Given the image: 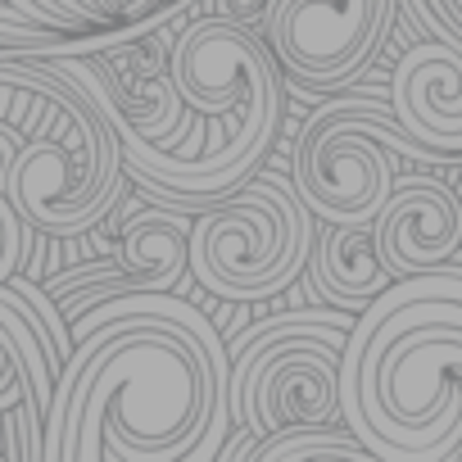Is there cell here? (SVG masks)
Returning a JSON list of instances; mask_svg holds the SVG:
<instances>
[{
    "instance_id": "ba28073f",
    "label": "cell",
    "mask_w": 462,
    "mask_h": 462,
    "mask_svg": "<svg viewBox=\"0 0 462 462\" xmlns=\"http://www.w3.org/2000/svg\"><path fill=\"white\" fill-rule=\"evenodd\" d=\"M390 109L435 159H462V42L426 37L390 78Z\"/></svg>"
},
{
    "instance_id": "7c38bea8",
    "label": "cell",
    "mask_w": 462,
    "mask_h": 462,
    "mask_svg": "<svg viewBox=\"0 0 462 462\" xmlns=\"http://www.w3.org/2000/svg\"><path fill=\"white\" fill-rule=\"evenodd\" d=\"M259 462H313V457H345V462H376V453L345 426V421H318V426H286L250 448Z\"/></svg>"
},
{
    "instance_id": "5bb4252c",
    "label": "cell",
    "mask_w": 462,
    "mask_h": 462,
    "mask_svg": "<svg viewBox=\"0 0 462 462\" xmlns=\"http://www.w3.org/2000/svg\"><path fill=\"white\" fill-rule=\"evenodd\" d=\"M73 32L46 28L37 19H28L19 5L0 0V51H69Z\"/></svg>"
},
{
    "instance_id": "7a4b0ae2",
    "label": "cell",
    "mask_w": 462,
    "mask_h": 462,
    "mask_svg": "<svg viewBox=\"0 0 462 462\" xmlns=\"http://www.w3.org/2000/svg\"><path fill=\"white\" fill-rule=\"evenodd\" d=\"M0 82H23L51 96L46 123L19 145L5 195L42 236H82L127 186V159L105 109L42 51H0Z\"/></svg>"
},
{
    "instance_id": "277c9868",
    "label": "cell",
    "mask_w": 462,
    "mask_h": 462,
    "mask_svg": "<svg viewBox=\"0 0 462 462\" xmlns=\"http://www.w3.org/2000/svg\"><path fill=\"white\" fill-rule=\"evenodd\" d=\"M313 208L295 181L263 172L204 204L190 222V277L217 300L254 304L282 295L313 254Z\"/></svg>"
},
{
    "instance_id": "8fae6325",
    "label": "cell",
    "mask_w": 462,
    "mask_h": 462,
    "mask_svg": "<svg viewBox=\"0 0 462 462\" xmlns=\"http://www.w3.org/2000/svg\"><path fill=\"white\" fill-rule=\"evenodd\" d=\"M309 277L318 295L345 313H363L394 282L390 268L381 263L372 222H327L309 254Z\"/></svg>"
},
{
    "instance_id": "52a82bcc",
    "label": "cell",
    "mask_w": 462,
    "mask_h": 462,
    "mask_svg": "<svg viewBox=\"0 0 462 462\" xmlns=\"http://www.w3.org/2000/svg\"><path fill=\"white\" fill-rule=\"evenodd\" d=\"M376 250L390 277H417L430 268H444L462 245V199L448 181L430 172H412L394 181L390 199L372 217Z\"/></svg>"
},
{
    "instance_id": "6da1fadb",
    "label": "cell",
    "mask_w": 462,
    "mask_h": 462,
    "mask_svg": "<svg viewBox=\"0 0 462 462\" xmlns=\"http://www.w3.org/2000/svg\"><path fill=\"white\" fill-rule=\"evenodd\" d=\"M46 462H208L222 453L231 354L217 327L168 291L114 295L73 318Z\"/></svg>"
},
{
    "instance_id": "9a60e30c",
    "label": "cell",
    "mask_w": 462,
    "mask_h": 462,
    "mask_svg": "<svg viewBox=\"0 0 462 462\" xmlns=\"http://www.w3.org/2000/svg\"><path fill=\"white\" fill-rule=\"evenodd\" d=\"M23 217L19 208L10 204L5 186H0V282H10V273H19V259H23Z\"/></svg>"
},
{
    "instance_id": "ac0fdd59",
    "label": "cell",
    "mask_w": 462,
    "mask_h": 462,
    "mask_svg": "<svg viewBox=\"0 0 462 462\" xmlns=\"http://www.w3.org/2000/svg\"><path fill=\"white\" fill-rule=\"evenodd\" d=\"M0 457H5V453H0Z\"/></svg>"
},
{
    "instance_id": "4fadbf2b",
    "label": "cell",
    "mask_w": 462,
    "mask_h": 462,
    "mask_svg": "<svg viewBox=\"0 0 462 462\" xmlns=\"http://www.w3.org/2000/svg\"><path fill=\"white\" fill-rule=\"evenodd\" d=\"M19 5L28 19L46 23V28H60V32H87V28H118L123 14H118V0H10Z\"/></svg>"
},
{
    "instance_id": "9c48e42d",
    "label": "cell",
    "mask_w": 462,
    "mask_h": 462,
    "mask_svg": "<svg viewBox=\"0 0 462 462\" xmlns=\"http://www.w3.org/2000/svg\"><path fill=\"white\" fill-rule=\"evenodd\" d=\"M190 213L177 204L163 208H141L132 217H123L118 226V263L123 277L109 286H91V291H73L69 300H60L69 327L73 318H82L87 309L114 300V295H136V291H172L177 282H186L190 273Z\"/></svg>"
},
{
    "instance_id": "3957f363",
    "label": "cell",
    "mask_w": 462,
    "mask_h": 462,
    "mask_svg": "<svg viewBox=\"0 0 462 462\" xmlns=\"http://www.w3.org/2000/svg\"><path fill=\"white\" fill-rule=\"evenodd\" d=\"M354 322L345 309H300L245 327L226 349L231 426L259 444L286 426L340 421V354Z\"/></svg>"
},
{
    "instance_id": "30bf717a",
    "label": "cell",
    "mask_w": 462,
    "mask_h": 462,
    "mask_svg": "<svg viewBox=\"0 0 462 462\" xmlns=\"http://www.w3.org/2000/svg\"><path fill=\"white\" fill-rule=\"evenodd\" d=\"M60 372H64V354L51 318L14 282H0V417L23 394L42 412H51Z\"/></svg>"
},
{
    "instance_id": "2e32d148",
    "label": "cell",
    "mask_w": 462,
    "mask_h": 462,
    "mask_svg": "<svg viewBox=\"0 0 462 462\" xmlns=\"http://www.w3.org/2000/svg\"><path fill=\"white\" fill-rule=\"evenodd\" d=\"M23 141H28V132H23L19 123L0 118V186H5V172H10V163H14V154H19Z\"/></svg>"
},
{
    "instance_id": "8992f818",
    "label": "cell",
    "mask_w": 462,
    "mask_h": 462,
    "mask_svg": "<svg viewBox=\"0 0 462 462\" xmlns=\"http://www.w3.org/2000/svg\"><path fill=\"white\" fill-rule=\"evenodd\" d=\"M394 0H268L259 32L300 91L354 82L385 46Z\"/></svg>"
},
{
    "instance_id": "e0dca14e",
    "label": "cell",
    "mask_w": 462,
    "mask_h": 462,
    "mask_svg": "<svg viewBox=\"0 0 462 462\" xmlns=\"http://www.w3.org/2000/svg\"><path fill=\"white\" fill-rule=\"evenodd\" d=\"M453 32H457V42H462V0H453Z\"/></svg>"
},
{
    "instance_id": "5b68a950",
    "label": "cell",
    "mask_w": 462,
    "mask_h": 462,
    "mask_svg": "<svg viewBox=\"0 0 462 462\" xmlns=\"http://www.w3.org/2000/svg\"><path fill=\"white\" fill-rule=\"evenodd\" d=\"M394 159H435L376 100H327L295 141L291 181L322 222H372L394 190Z\"/></svg>"
}]
</instances>
